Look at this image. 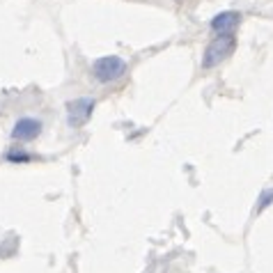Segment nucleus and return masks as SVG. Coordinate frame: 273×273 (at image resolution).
<instances>
[{
    "label": "nucleus",
    "instance_id": "nucleus-1",
    "mask_svg": "<svg viewBox=\"0 0 273 273\" xmlns=\"http://www.w3.org/2000/svg\"><path fill=\"white\" fill-rule=\"evenodd\" d=\"M236 46V39H234V33L229 35H218V37L213 39L211 44L204 49V55H202V67L204 69H213V67H218L220 62H225L232 55Z\"/></svg>",
    "mask_w": 273,
    "mask_h": 273
},
{
    "label": "nucleus",
    "instance_id": "nucleus-2",
    "mask_svg": "<svg viewBox=\"0 0 273 273\" xmlns=\"http://www.w3.org/2000/svg\"><path fill=\"white\" fill-rule=\"evenodd\" d=\"M126 74V62L120 55H104L92 62V76L99 83H115Z\"/></svg>",
    "mask_w": 273,
    "mask_h": 273
},
{
    "label": "nucleus",
    "instance_id": "nucleus-3",
    "mask_svg": "<svg viewBox=\"0 0 273 273\" xmlns=\"http://www.w3.org/2000/svg\"><path fill=\"white\" fill-rule=\"evenodd\" d=\"M92 110H94V101L88 97H81V99H74L67 104V124L71 129H78V126L88 124V120L92 117Z\"/></svg>",
    "mask_w": 273,
    "mask_h": 273
},
{
    "label": "nucleus",
    "instance_id": "nucleus-4",
    "mask_svg": "<svg viewBox=\"0 0 273 273\" xmlns=\"http://www.w3.org/2000/svg\"><path fill=\"white\" fill-rule=\"evenodd\" d=\"M42 133V122L35 117H21L12 129V140L17 142H30Z\"/></svg>",
    "mask_w": 273,
    "mask_h": 273
},
{
    "label": "nucleus",
    "instance_id": "nucleus-5",
    "mask_svg": "<svg viewBox=\"0 0 273 273\" xmlns=\"http://www.w3.org/2000/svg\"><path fill=\"white\" fill-rule=\"evenodd\" d=\"M239 23H241L239 12H220V14H216L211 19V30L216 35H229L234 33Z\"/></svg>",
    "mask_w": 273,
    "mask_h": 273
},
{
    "label": "nucleus",
    "instance_id": "nucleus-6",
    "mask_svg": "<svg viewBox=\"0 0 273 273\" xmlns=\"http://www.w3.org/2000/svg\"><path fill=\"white\" fill-rule=\"evenodd\" d=\"M33 156L30 154H26L21 147H17V149H12L10 154H7V161H12V163H26V161H30Z\"/></svg>",
    "mask_w": 273,
    "mask_h": 273
},
{
    "label": "nucleus",
    "instance_id": "nucleus-7",
    "mask_svg": "<svg viewBox=\"0 0 273 273\" xmlns=\"http://www.w3.org/2000/svg\"><path fill=\"white\" fill-rule=\"evenodd\" d=\"M268 204H273V188H271V191H264L262 193V197H259V204H257V211L266 209Z\"/></svg>",
    "mask_w": 273,
    "mask_h": 273
}]
</instances>
